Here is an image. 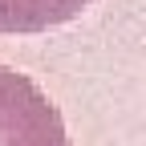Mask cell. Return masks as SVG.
<instances>
[{
  "label": "cell",
  "mask_w": 146,
  "mask_h": 146,
  "mask_svg": "<svg viewBox=\"0 0 146 146\" xmlns=\"http://www.w3.org/2000/svg\"><path fill=\"white\" fill-rule=\"evenodd\" d=\"M0 146H69L61 110L29 73L0 61Z\"/></svg>",
  "instance_id": "obj_1"
},
{
  "label": "cell",
  "mask_w": 146,
  "mask_h": 146,
  "mask_svg": "<svg viewBox=\"0 0 146 146\" xmlns=\"http://www.w3.org/2000/svg\"><path fill=\"white\" fill-rule=\"evenodd\" d=\"M89 4L94 0H0V33H45Z\"/></svg>",
  "instance_id": "obj_2"
}]
</instances>
